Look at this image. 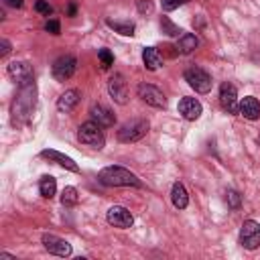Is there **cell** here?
<instances>
[{"instance_id": "obj_1", "label": "cell", "mask_w": 260, "mask_h": 260, "mask_svg": "<svg viewBox=\"0 0 260 260\" xmlns=\"http://www.w3.org/2000/svg\"><path fill=\"white\" fill-rule=\"evenodd\" d=\"M35 102H37V87H35V81H28L24 85H18V93H16V100L12 104V122L20 124V122H26L28 116L32 114L35 110Z\"/></svg>"}, {"instance_id": "obj_2", "label": "cell", "mask_w": 260, "mask_h": 260, "mask_svg": "<svg viewBox=\"0 0 260 260\" xmlns=\"http://www.w3.org/2000/svg\"><path fill=\"white\" fill-rule=\"evenodd\" d=\"M100 183L106 185V187H140V179L130 173L128 169L124 167H118V165H112V167H106L100 171Z\"/></svg>"}, {"instance_id": "obj_3", "label": "cell", "mask_w": 260, "mask_h": 260, "mask_svg": "<svg viewBox=\"0 0 260 260\" xmlns=\"http://www.w3.org/2000/svg\"><path fill=\"white\" fill-rule=\"evenodd\" d=\"M77 138H79L81 144L91 146V148H98V150L104 148V144H106L104 130H102V126H100L98 122H93V120H89V122H85V124L79 126Z\"/></svg>"}, {"instance_id": "obj_4", "label": "cell", "mask_w": 260, "mask_h": 260, "mask_svg": "<svg viewBox=\"0 0 260 260\" xmlns=\"http://www.w3.org/2000/svg\"><path fill=\"white\" fill-rule=\"evenodd\" d=\"M185 81H187L195 91H199V93H207V91L211 89V85H213L211 75H209L205 69H201V67H189V69L185 71Z\"/></svg>"}, {"instance_id": "obj_5", "label": "cell", "mask_w": 260, "mask_h": 260, "mask_svg": "<svg viewBox=\"0 0 260 260\" xmlns=\"http://www.w3.org/2000/svg\"><path fill=\"white\" fill-rule=\"evenodd\" d=\"M148 132V120H132L128 124H124L120 130H118V140L120 142H136L140 140L144 134Z\"/></svg>"}, {"instance_id": "obj_6", "label": "cell", "mask_w": 260, "mask_h": 260, "mask_svg": "<svg viewBox=\"0 0 260 260\" xmlns=\"http://www.w3.org/2000/svg\"><path fill=\"white\" fill-rule=\"evenodd\" d=\"M240 244L246 250H256L260 246V223L254 219H248L242 223L240 230Z\"/></svg>"}, {"instance_id": "obj_7", "label": "cell", "mask_w": 260, "mask_h": 260, "mask_svg": "<svg viewBox=\"0 0 260 260\" xmlns=\"http://www.w3.org/2000/svg\"><path fill=\"white\" fill-rule=\"evenodd\" d=\"M136 91H138V98H140L142 102H146L148 106H152V108H165V106H167V98H165V93H162L156 85L140 83Z\"/></svg>"}, {"instance_id": "obj_8", "label": "cell", "mask_w": 260, "mask_h": 260, "mask_svg": "<svg viewBox=\"0 0 260 260\" xmlns=\"http://www.w3.org/2000/svg\"><path fill=\"white\" fill-rule=\"evenodd\" d=\"M75 69H77V61H75V57L73 55H63V57H59L55 63H53V77L57 79V81H67L73 73H75Z\"/></svg>"}, {"instance_id": "obj_9", "label": "cell", "mask_w": 260, "mask_h": 260, "mask_svg": "<svg viewBox=\"0 0 260 260\" xmlns=\"http://www.w3.org/2000/svg\"><path fill=\"white\" fill-rule=\"evenodd\" d=\"M106 219H108V223H112L114 228H122V230H126V228H130V225L134 223V215H132L126 207H122V205L110 207L108 213H106Z\"/></svg>"}, {"instance_id": "obj_10", "label": "cell", "mask_w": 260, "mask_h": 260, "mask_svg": "<svg viewBox=\"0 0 260 260\" xmlns=\"http://www.w3.org/2000/svg\"><path fill=\"white\" fill-rule=\"evenodd\" d=\"M43 246L47 248L49 254H55V256H69L71 254V244L55 234H45L43 236Z\"/></svg>"}, {"instance_id": "obj_11", "label": "cell", "mask_w": 260, "mask_h": 260, "mask_svg": "<svg viewBox=\"0 0 260 260\" xmlns=\"http://www.w3.org/2000/svg\"><path fill=\"white\" fill-rule=\"evenodd\" d=\"M219 104H221V108L225 110V112H230V114H238V91H236V87L232 85V83H221V87H219Z\"/></svg>"}, {"instance_id": "obj_12", "label": "cell", "mask_w": 260, "mask_h": 260, "mask_svg": "<svg viewBox=\"0 0 260 260\" xmlns=\"http://www.w3.org/2000/svg\"><path fill=\"white\" fill-rule=\"evenodd\" d=\"M108 91L114 98V102H118V104H126L128 102V87H126V81H124V77L120 73H114L108 79Z\"/></svg>"}, {"instance_id": "obj_13", "label": "cell", "mask_w": 260, "mask_h": 260, "mask_svg": "<svg viewBox=\"0 0 260 260\" xmlns=\"http://www.w3.org/2000/svg\"><path fill=\"white\" fill-rule=\"evenodd\" d=\"M8 75L18 83V85H24L28 81H32V67L24 61H12L8 65Z\"/></svg>"}, {"instance_id": "obj_14", "label": "cell", "mask_w": 260, "mask_h": 260, "mask_svg": "<svg viewBox=\"0 0 260 260\" xmlns=\"http://www.w3.org/2000/svg\"><path fill=\"white\" fill-rule=\"evenodd\" d=\"M89 114H91V120L98 122L102 128H110L116 122V116L112 114V110L106 108V106H102V104H93L91 110H89Z\"/></svg>"}, {"instance_id": "obj_15", "label": "cell", "mask_w": 260, "mask_h": 260, "mask_svg": "<svg viewBox=\"0 0 260 260\" xmlns=\"http://www.w3.org/2000/svg\"><path fill=\"white\" fill-rule=\"evenodd\" d=\"M238 114H242L246 120H258L260 118V102L252 95H246L238 104Z\"/></svg>"}, {"instance_id": "obj_16", "label": "cell", "mask_w": 260, "mask_h": 260, "mask_svg": "<svg viewBox=\"0 0 260 260\" xmlns=\"http://www.w3.org/2000/svg\"><path fill=\"white\" fill-rule=\"evenodd\" d=\"M201 104H199V100H195V98H183L181 102H179V114L185 118V120H197L199 116H201Z\"/></svg>"}, {"instance_id": "obj_17", "label": "cell", "mask_w": 260, "mask_h": 260, "mask_svg": "<svg viewBox=\"0 0 260 260\" xmlns=\"http://www.w3.org/2000/svg\"><path fill=\"white\" fill-rule=\"evenodd\" d=\"M79 98H81V93H79V89H67L65 93H61V98L57 100V110L59 112H71L77 104H79Z\"/></svg>"}, {"instance_id": "obj_18", "label": "cell", "mask_w": 260, "mask_h": 260, "mask_svg": "<svg viewBox=\"0 0 260 260\" xmlns=\"http://www.w3.org/2000/svg\"><path fill=\"white\" fill-rule=\"evenodd\" d=\"M41 156L51 158V160H55L57 165H61V167H65V169H69V171H73V173H77V171H79V167L75 165V160H73V158H69V156H65V154H63V152H59V150H43V152H41Z\"/></svg>"}, {"instance_id": "obj_19", "label": "cell", "mask_w": 260, "mask_h": 260, "mask_svg": "<svg viewBox=\"0 0 260 260\" xmlns=\"http://www.w3.org/2000/svg\"><path fill=\"white\" fill-rule=\"evenodd\" d=\"M197 45H199V41H197L195 35H191V32H183V35L179 37V43H177V53H181V55H189V53H193V51L197 49Z\"/></svg>"}, {"instance_id": "obj_20", "label": "cell", "mask_w": 260, "mask_h": 260, "mask_svg": "<svg viewBox=\"0 0 260 260\" xmlns=\"http://www.w3.org/2000/svg\"><path fill=\"white\" fill-rule=\"evenodd\" d=\"M171 201L177 209H185L189 205V195H187V189L181 185V183H175L173 189H171Z\"/></svg>"}, {"instance_id": "obj_21", "label": "cell", "mask_w": 260, "mask_h": 260, "mask_svg": "<svg viewBox=\"0 0 260 260\" xmlns=\"http://www.w3.org/2000/svg\"><path fill=\"white\" fill-rule=\"evenodd\" d=\"M142 61H144V67H146V69H150V71L158 69V67H160V63H162L160 53H158L154 47H146V49L142 51Z\"/></svg>"}, {"instance_id": "obj_22", "label": "cell", "mask_w": 260, "mask_h": 260, "mask_svg": "<svg viewBox=\"0 0 260 260\" xmlns=\"http://www.w3.org/2000/svg\"><path fill=\"white\" fill-rule=\"evenodd\" d=\"M39 191H41V195H43L45 199H51V197L55 195V191H57V183H55V179L49 177V175L41 177V181H39Z\"/></svg>"}, {"instance_id": "obj_23", "label": "cell", "mask_w": 260, "mask_h": 260, "mask_svg": "<svg viewBox=\"0 0 260 260\" xmlns=\"http://www.w3.org/2000/svg\"><path fill=\"white\" fill-rule=\"evenodd\" d=\"M160 28H162V32L169 35V37H181V28H179L177 24H173L169 16H162V18H160Z\"/></svg>"}, {"instance_id": "obj_24", "label": "cell", "mask_w": 260, "mask_h": 260, "mask_svg": "<svg viewBox=\"0 0 260 260\" xmlns=\"http://www.w3.org/2000/svg\"><path fill=\"white\" fill-rule=\"evenodd\" d=\"M108 26L118 30L120 35H134V24L132 22H118V20H108Z\"/></svg>"}, {"instance_id": "obj_25", "label": "cell", "mask_w": 260, "mask_h": 260, "mask_svg": "<svg viewBox=\"0 0 260 260\" xmlns=\"http://www.w3.org/2000/svg\"><path fill=\"white\" fill-rule=\"evenodd\" d=\"M77 189L75 187H65L63 193H61V203L63 205H75L77 203Z\"/></svg>"}, {"instance_id": "obj_26", "label": "cell", "mask_w": 260, "mask_h": 260, "mask_svg": "<svg viewBox=\"0 0 260 260\" xmlns=\"http://www.w3.org/2000/svg\"><path fill=\"white\" fill-rule=\"evenodd\" d=\"M98 57H100V61H102V69H108L110 65H114V55H112L108 49H100Z\"/></svg>"}, {"instance_id": "obj_27", "label": "cell", "mask_w": 260, "mask_h": 260, "mask_svg": "<svg viewBox=\"0 0 260 260\" xmlns=\"http://www.w3.org/2000/svg\"><path fill=\"white\" fill-rule=\"evenodd\" d=\"M35 10H37V12H41V14H45V16H49V14L53 12V8H51L49 0H37V2H35Z\"/></svg>"}, {"instance_id": "obj_28", "label": "cell", "mask_w": 260, "mask_h": 260, "mask_svg": "<svg viewBox=\"0 0 260 260\" xmlns=\"http://www.w3.org/2000/svg\"><path fill=\"white\" fill-rule=\"evenodd\" d=\"M160 2H162V8L165 10H175V8L183 6L187 0H160Z\"/></svg>"}, {"instance_id": "obj_29", "label": "cell", "mask_w": 260, "mask_h": 260, "mask_svg": "<svg viewBox=\"0 0 260 260\" xmlns=\"http://www.w3.org/2000/svg\"><path fill=\"white\" fill-rule=\"evenodd\" d=\"M45 28H47L49 32H53V35H59V30H61V26H59L57 20H49V22L45 24Z\"/></svg>"}, {"instance_id": "obj_30", "label": "cell", "mask_w": 260, "mask_h": 260, "mask_svg": "<svg viewBox=\"0 0 260 260\" xmlns=\"http://www.w3.org/2000/svg\"><path fill=\"white\" fill-rule=\"evenodd\" d=\"M228 201H230L232 207H238L240 205V195L236 191H228Z\"/></svg>"}, {"instance_id": "obj_31", "label": "cell", "mask_w": 260, "mask_h": 260, "mask_svg": "<svg viewBox=\"0 0 260 260\" xmlns=\"http://www.w3.org/2000/svg\"><path fill=\"white\" fill-rule=\"evenodd\" d=\"M0 47H2V51H0V57H6V55L10 53V43H8L6 39H2V41H0Z\"/></svg>"}, {"instance_id": "obj_32", "label": "cell", "mask_w": 260, "mask_h": 260, "mask_svg": "<svg viewBox=\"0 0 260 260\" xmlns=\"http://www.w3.org/2000/svg\"><path fill=\"white\" fill-rule=\"evenodd\" d=\"M138 10H140V12L152 10V4H150V2H144V0H138Z\"/></svg>"}, {"instance_id": "obj_33", "label": "cell", "mask_w": 260, "mask_h": 260, "mask_svg": "<svg viewBox=\"0 0 260 260\" xmlns=\"http://www.w3.org/2000/svg\"><path fill=\"white\" fill-rule=\"evenodd\" d=\"M4 4L12 6V8H22V6H24V2H22V0H4Z\"/></svg>"}, {"instance_id": "obj_34", "label": "cell", "mask_w": 260, "mask_h": 260, "mask_svg": "<svg viewBox=\"0 0 260 260\" xmlns=\"http://www.w3.org/2000/svg\"><path fill=\"white\" fill-rule=\"evenodd\" d=\"M0 258H6V260H14V256H10V254H0Z\"/></svg>"}]
</instances>
